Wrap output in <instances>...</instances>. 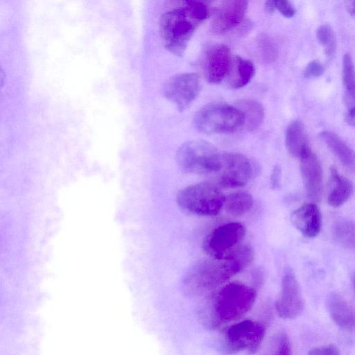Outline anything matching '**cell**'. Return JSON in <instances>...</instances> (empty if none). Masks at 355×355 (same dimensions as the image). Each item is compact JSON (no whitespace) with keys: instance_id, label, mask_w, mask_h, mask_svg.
<instances>
[{"instance_id":"1","label":"cell","mask_w":355,"mask_h":355,"mask_svg":"<svg viewBox=\"0 0 355 355\" xmlns=\"http://www.w3.org/2000/svg\"><path fill=\"white\" fill-rule=\"evenodd\" d=\"M214 0H166L159 29L164 48L182 56L196 28L209 17Z\"/></svg>"},{"instance_id":"2","label":"cell","mask_w":355,"mask_h":355,"mask_svg":"<svg viewBox=\"0 0 355 355\" xmlns=\"http://www.w3.org/2000/svg\"><path fill=\"white\" fill-rule=\"evenodd\" d=\"M256 297V291L241 282L224 285L211 301V326L215 327L239 319L252 307Z\"/></svg>"},{"instance_id":"3","label":"cell","mask_w":355,"mask_h":355,"mask_svg":"<svg viewBox=\"0 0 355 355\" xmlns=\"http://www.w3.org/2000/svg\"><path fill=\"white\" fill-rule=\"evenodd\" d=\"M179 168L189 174L217 173L221 164V154L210 142L193 139L182 144L175 153Z\"/></svg>"},{"instance_id":"4","label":"cell","mask_w":355,"mask_h":355,"mask_svg":"<svg viewBox=\"0 0 355 355\" xmlns=\"http://www.w3.org/2000/svg\"><path fill=\"white\" fill-rule=\"evenodd\" d=\"M193 125L198 131L205 134H230L244 125V116L237 107L212 103L196 112Z\"/></svg>"},{"instance_id":"5","label":"cell","mask_w":355,"mask_h":355,"mask_svg":"<svg viewBox=\"0 0 355 355\" xmlns=\"http://www.w3.org/2000/svg\"><path fill=\"white\" fill-rule=\"evenodd\" d=\"M224 196L216 185L200 182L189 185L180 190L176 201L186 213L198 216H214L223 207Z\"/></svg>"},{"instance_id":"6","label":"cell","mask_w":355,"mask_h":355,"mask_svg":"<svg viewBox=\"0 0 355 355\" xmlns=\"http://www.w3.org/2000/svg\"><path fill=\"white\" fill-rule=\"evenodd\" d=\"M245 235V227L242 223L231 222L223 224L205 237L203 250L212 259H225L241 245Z\"/></svg>"},{"instance_id":"7","label":"cell","mask_w":355,"mask_h":355,"mask_svg":"<svg viewBox=\"0 0 355 355\" xmlns=\"http://www.w3.org/2000/svg\"><path fill=\"white\" fill-rule=\"evenodd\" d=\"M264 326L257 321L245 320L229 327L224 332L225 350L228 353L256 352L265 336Z\"/></svg>"},{"instance_id":"8","label":"cell","mask_w":355,"mask_h":355,"mask_svg":"<svg viewBox=\"0 0 355 355\" xmlns=\"http://www.w3.org/2000/svg\"><path fill=\"white\" fill-rule=\"evenodd\" d=\"M201 81L196 73L185 72L173 75L164 83V96L173 103L178 111L187 109L201 90Z\"/></svg>"},{"instance_id":"9","label":"cell","mask_w":355,"mask_h":355,"mask_svg":"<svg viewBox=\"0 0 355 355\" xmlns=\"http://www.w3.org/2000/svg\"><path fill=\"white\" fill-rule=\"evenodd\" d=\"M218 182L224 188L234 189L245 186L253 175V168L249 159L239 153L221 155Z\"/></svg>"},{"instance_id":"10","label":"cell","mask_w":355,"mask_h":355,"mask_svg":"<svg viewBox=\"0 0 355 355\" xmlns=\"http://www.w3.org/2000/svg\"><path fill=\"white\" fill-rule=\"evenodd\" d=\"M275 306L279 317L284 319L296 318L304 311V303L300 287L291 270H288L282 278L280 295Z\"/></svg>"},{"instance_id":"11","label":"cell","mask_w":355,"mask_h":355,"mask_svg":"<svg viewBox=\"0 0 355 355\" xmlns=\"http://www.w3.org/2000/svg\"><path fill=\"white\" fill-rule=\"evenodd\" d=\"M300 159L302 178L307 196L312 202H318L322 193V169L320 160L310 148Z\"/></svg>"},{"instance_id":"12","label":"cell","mask_w":355,"mask_h":355,"mask_svg":"<svg viewBox=\"0 0 355 355\" xmlns=\"http://www.w3.org/2000/svg\"><path fill=\"white\" fill-rule=\"evenodd\" d=\"M232 57L229 48L223 44L214 45L206 52L204 70L207 81L219 84L227 76Z\"/></svg>"},{"instance_id":"13","label":"cell","mask_w":355,"mask_h":355,"mask_svg":"<svg viewBox=\"0 0 355 355\" xmlns=\"http://www.w3.org/2000/svg\"><path fill=\"white\" fill-rule=\"evenodd\" d=\"M248 4V0H226L213 19L212 31L223 34L237 26L243 19Z\"/></svg>"},{"instance_id":"14","label":"cell","mask_w":355,"mask_h":355,"mask_svg":"<svg viewBox=\"0 0 355 355\" xmlns=\"http://www.w3.org/2000/svg\"><path fill=\"white\" fill-rule=\"evenodd\" d=\"M291 221L303 236L314 238L320 232L322 215L315 202H309L304 204L291 214Z\"/></svg>"},{"instance_id":"15","label":"cell","mask_w":355,"mask_h":355,"mask_svg":"<svg viewBox=\"0 0 355 355\" xmlns=\"http://www.w3.org/2000/svg\"><path fill=\"white\" fill-rule=\"evenodd\" d=\"M327 308L334 322L341 329L353 332L354 313L348 302L339 293H332L327 299Z\"/></svg>"},{"instance_id":"16","label":"cell","mask_w":355,"mask_h":355,"mask_svg":"<svg viewBox=\"0 0 355 355\" xmlns=\"http://www.w3.org/2000/svg\"><path fill=\"white\" fill-rule=\"evenodd\" d=\"M342 79L345 88L347 107L346 121L351 125H354L355 75L352 58L346 53L343 59Z\"/></svg>"},{"instance_id":"17","label":"cell","mask_w":355,"mask_h":355,"mask_svg":"<svg viewBox=\"0 0 355 355\" xmlns=\"http://www.w3.org/2000/svg\"><path fill=\"white\" fill-rule=\"evenodd\" d=\"M353 191L352 182L340 175L334 166L330 170L328 203L332 207H339L351 197Z\"/></svg>"},{"instance_id":"18","label":"cell","mask_w":355,"mask_h":355,"mask_svg":"<svg viewBox=\"0 0 355 355\" xmlns=\"http://www.w3.org/2000/svg\"><path fill=\"white\" fill-rule=\"evenodd\" d=\"M255 74L254 64L249 60L236 56L232 58L227 78L230 86L234 89L247 85Z\"/></svg>"},{"instance_id":"19","label":"cell","mask_w":355,"mask_h":355,"mask_svg":"<svg viewBox=\"0 0 355 355\" xmlns=\"http://www.w3.org/2000/svg\"><path fill=\"white\" fill-rule=\"evenodd\" d=\"M285 143L288 152L295 157H300L309 148L306 129L301 120H294L288 125Z\"/></svg>"},{"instance_id":"20","label":"cell","mask_w":355,"mask_h":355,"mask_svg":"<svg viewBox=\"0 0 355 355\" xmlns=\"http://www.w3.org/2000/svg\"><path fill=\"white\" fill-rule=\"evenodd\" d=\"M319 137L343 166L349 169L354 168L353 152L338 135L331 131H322Z\"/></svg>"},{"instance_id":"21","label":"cell","mask_w":355,"mask_h":355,"mask_svg":"<svg viewBox=\"0 0 355 355\" xmlns=\"http://www.w3.org/2000/svg\"><path fill=\"white\" fill-rule=\"evenodd\" d=\"M236 107L243 114L244 125L248 130H254L261 124L264 109L260 103L253 100H243L238 103Z\"/></svg>"},{"instance_id":"22","label":"cell","mask_w":355,"mask_h":355,"mask_svg":"<svg viewBox=\"0 0 355 355\" xmlns=\"http://www.w3.org/2000/svg\"><path fill=\"white\" fill-rule=\"evenodd\" d=\"M253 205L252 196L246 192H235L224 197L223 207L232 216H241L248 212Z\"/></svg>"},{"instance_id":"23","label":"cell","mask_w":355,"mask_h":355,"mask_svg":"<svg viewBox=\"0 0 355 355\" xmlns=\"http://www.w3.org/2000/svg\"><path fill=\"white\" fill-rule=\"evenodd\" d=\"M354 224L349 220H342L337 223L333 229L335 240L347 249H354L355 244Z\"/></svg>"},{"instance_id":"24","label":"cell","mask_w":355,"mask_h":355,"mask_svg":"<svg viewBox=\"0 0 355 355\" xmlns=\"http://www.w3.org/2000/svg\"><path fill=\"white\" fill-rule=\"evenodd\" d=\"M317 38L324 47L326 55L332 58L336 53V42L332 28L327 24L322 25L317 31Z\"/></svg>"},{"instance_id":"25","label":"cell","mask_w":355,"mask_h":355,"mask_svg":"<svg viewBox=\"0 0 355 355\" xmlns=\"http://www.w3.org/2000/svg\"><path fill=\"white\" fill-rule=\"evenodd\" d=\"M257 44L263 60L272 62L277 58V51L270 38L264 33H260L257 37Z\"/></svg>"},{"instance_id":"26","label":"cell","mask_w":355,"mask_h":355,"mask_svg":"<svg viewBox=\"0 0 355 355\" xmlns=\"http://www.w3.org/2000/svg\"><path fill=\"white\" fill-rule=\"evenodd\" d=\"M275 9L285 17L291 18L295 13V10L288 0H266L265 10L267 12H272Z\"/></svg>"},{"instance_id":"27","label":"cell","mask_w":355,"mask_h":355,"mask_svg":"<svg viewBox=\"0 0 355 355\" xmlns=\"http://www.w3.org/2000/svg\"><path fill=\"white\" fill-rule=\"evenodd\" d=\"M272 354H291V345L286 332L277 333L272 340Z\"/></svg>"},{"instance_id":"28","label":"cell","mask_w":355,"mask_h":355,"mask_svg":"<svg viewBox=\"0 0 355 355\" xmlns=\"http://www.w3.org/2000/svg\"><path fill=\"white\" fill-rule=\"evenodd\" d=\"M324 71V66L318 60H313L306 67L304 76L306 78H317L322 76Z\"/></svg>"},{"instance_id":"29","label":"cell","mask_w":355,"mask_h":355,"mask_svg":"<svg viewBox=\"0 0 355 355\" xmlns=\"http://www.w3.org/2000/svg\"><path fill=\"white\" fill-rule=\"evenodd\" d=\"M310 355H339V349L334 345H327L316 347L311 349L309 353Z\"/></svg>"},{"instance_id":"30","label":"cell","mask_w":355,"mask_h":355,"mask_svg":"<svg viewBox=\"0 0 355 355\" xmlns=\"http://www.w3.org/2000/svg\"><path fill=\"white\" fill-rule=\"evenodd\" d=\"M282 168L279 164H276L270 175V184L272 189L280 187L282 182Z\"/></svg>"},{"instance_id":"31","label":"cell","mask_w":355,"mask_h":355,"mask_svg":"<svg viewBox=\"0 0 355 355\" xmlns=\"http://www.w3.org/2000/svg\"><path fill=\"white\" fill-rule=\"evenodd\" d=\"M344 1L347 11L352 17H354L355 14L354 0H344Z\"/></svg>"},{"instance_id":"32","label":"cell","mask_w":355,"mask_h":355,"mask_svg":"<svg viewBox=\"0 0 355 355\" xmlns=\"http://www.w3.org/2000/svg\"><path fill=\"white\" fill-rule=\"evenodd\" d=\"M6 80V74L1 67L0 66V89L3 87Z\"/></svg>"}]
</instances>
